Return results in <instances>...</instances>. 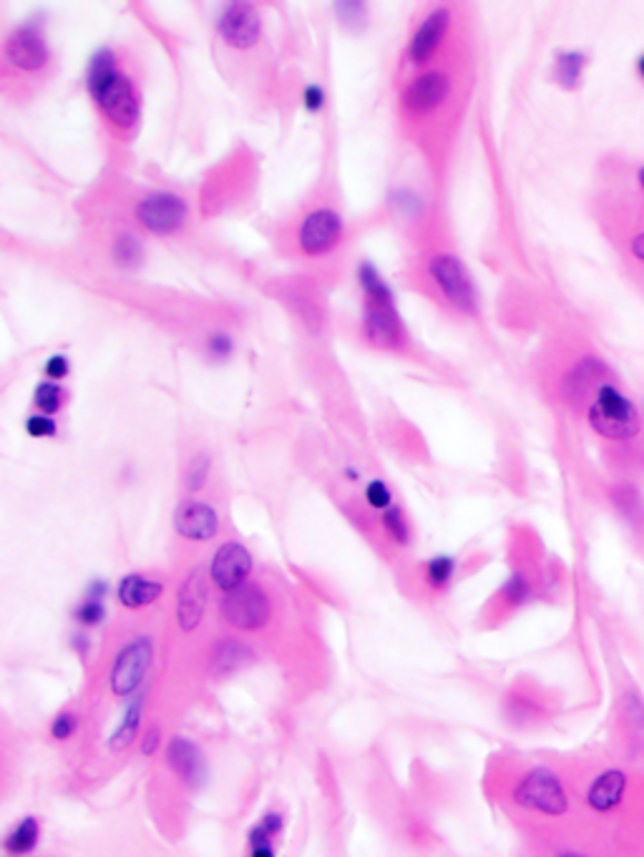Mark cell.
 <instances>
[{
  "label": "cell",
  "instance_id": "1",
  "mask_svg": "<svg viewBox=\"0 0 644 857\" xmlns=\"http://www.w3.org/2000/svg\"><path fill=\"white\" fill-rule=\"evenodd\" d=\"M86 83H89L96 106H99L103 117L109 119L113 127L131 129L133 123H137V91H133L129 76L117 66V59H113L111 51H99L93 56Z\"/></svg>",
  "mask_w": 644,
  "mask_h": 857
},
{
  "label": "cell",
  "instance_id": "2",
  "mask_svg": "<svg viewBox=\"0 0 644 857\" xmlns=\"http://www.w3.org/2000/svg\"><path fill=\"white\" fill-rule=\"evenodd\" d=\"M358 279L365 292V337L373 345H378V348H398L403 342V327L390 290L380 282L378 272L370 265H363L358 269Z\"/></svg>",
  "mask_w": 644,
  "mask_h": 857
},
{
  "label": "cell",
  "instance_id": "3",
  "mask_svg": "<svg viewBox=\"0 0 644 857\" xmlns=\"http://www.w3.org/2000/svg\"><path fill=\"white\" fill-rule=\"evenodd\" d=\"M589 426L610 440H630L642 430V416L617 385L604 382L586 410Z\"/></svg>",
  "mask_w": 644,
  "mask_h": 857
},
{
  "label": "cell",
  "instance_id": "4",
  "mask_svg": "<svg viewBox=\"0 0 644 857\" xmlns=\"http://www.w3.org/2000/svg\"><path fill=\"white\" fill-rule=\"evenodd\" d=\"M514 803L522 810L544 817H564L572 807L564 779L552 767L528 769L514 787Z\"/></svg>",
  "mask_w": 644,
  "mask_h": 857
},
{
  "label": "cell",
  "instance_id": "5",
  "mask_svg": "<svg viewBox=\"0 0 644 857\" xmlns=\"http://www.w3.org/2000/svg\"><path fill=\"white\" fill-rule=\"evenodd\" d=\"M222 619L239 631H259L270 619V599L255 584H242L237 589L227 591L222 606H219Z\"/></svg>",
  "mask_w": 644,
  "mask_h": 857
},
{
  "label": "cell",
  "instance_id": "6",
  "mask_svg": "<svg viewBox=\"0 0 644 857\" xmlns=\"http://www.w3.org/2000/svg\"><path fill=\"white\" fill-rule=\"evenodd\" d=\"M153 659V641L149 637H137L123 647L111 667V689L117 697H129L141 687L143 677Z\"/></svg>",
  "mask_w": 644,
  "mask_h": 857
},
{
  "label": "cell",
  "instance_id": "7",
  "mask_svg": "<svg viewBox=\"0 0 644 857\" xmlns=\"http://www.w3.org/2000/svg\"><path fill=\"white\" fill-rule=\"evenodd\" d=\"M187 201L171 191H153L137 205V219L153 235H175L187 225Z\"/></svg>",
  "mask_w": 644,
  "mask_h": 857
},
{
  "label": "cell",
  "instance_id": "8",
  "mask_svg": "<svg viewBox=\"0 0 644 857\" xmlns=\"http://www.w3.org/2000/svg\"><path fill=\"white\" fill-rule=\"evenodd\" d=\"M428 272L450 305L468 315L476 310L474 285H470L466 267L460 265L454 255H438L434 262H430Z\"/></svg>",
  "mask_w": 644,
  "mask_h": 857
},
{
  "label": "cell",
  "instance_id": "9",
  "mask_svg": "<svg viewBox=\"0 0 644 857\" xmlns=\"http://www.w3.org/2000/svg\"><path fill=\"white\" fill-rule=\"evenodd\" d=\"M632 787V777L627 769L622 767H604L602 773L592 777L589 787H586V807L594 815H612L622 810V805L627 803Z\"/></svg>",
  "mask_w": 644,
  "mask_h": 857
},
{
  "label": "cell",
  "instance_id": "10",
  "mask_svg": "<svg viewBox=\"0 0 644 857\" xmlns=\"http://www.w3.org/2000/svg\"><path fill=\"white\" fill-rule=\"evenodd\" d=\"M343 235V221L335 209H315L305 217L300 232H297V245L305 255L320 257L328 255L338 245Z\"/></svg>",
  "mask_w": 644,
  "mask_h": 857
},
{
  "label": "cell",
  "instance_id": "11",
  "mask_svg": "<svg viewBox=\"0 0 644 857\" xmlns=\"http://www.w3.org/2000/svg\"><path fill=\"white\" fill-rule=\"evenodd\" d=\"M249 571H252V556L242 544H225L222 548H217L209 566L211 581L225 594L247 584Z\"/></svg>",
  "mask_w": 644,
  "mask_h": 857
},
{
  "label": "cell",
  "instance_id": "12",
  "mask_svg": "<svg viewBox=\"0 0 644 857\" xmlns=\"http://www.w3.org/2000/svg\"><path fill=\"white\" fill-rule=\"evenodd\" d=\"M6 59L18 71L36 73L48 63V46L36 28H18L6 41Z\"/></svg>",
  "mask_w": 644,
  "mask_h": 857
},
{
  "label": "cell",
  "instance_id": "13",
  "mask_svg": "<svg viewBox=\"0 0 644 857\" xmlns=\"http://www.w3.org/2000/svg\"><path fill=\"white\" fill-rule=\"evenodd\" d=\"M219 36L232 48H249L259 38V16L252 6L232 3L219 16Z\"/></svg>",
  "mask_w": 644,
  "mask_h": 857
},
{
  "label": "cell",
  "instance_id": "14",
  "mask_svg": "<svg viewBox=\"0 0 644 857\" xmlns=\"http://www.w3.org/2000/svg\"><path fill=\"white\" fill-rule=\"evenodd\" d=\"M448 93V79L440 71L420 73L403 91V109L408 113H430L444 103Z\"/></svg>",
  "mask_w": 644,
  "mask_h": 857
},
{
  "label": "cell",
  "instance_id": "15",
  "mask_svg": "<svg viewBox=\"0 0 644 857\" xmlns=\"http://www.w3.org/2000/svg\"><path fill=\"white\" fill-rule=\"evenodd\" d=\"M167 763L187 787H201L207 779V763L199 747L187 737H175L167 745Z\"/></svg>",
  "mask_w": 644,
  "mask_h": 857
},
{
  "label": "cell",
  "instance_id": "16",
  "mask_svg": "<svg viewBox=\"0 0 644 857\" xmlns=\"http://www.w3.org/2000/svg\"><path fill=\"white\" fill-rule=\"evenodd\" d=\"M205 609H207V581L201 568H195L185 584L179 586L177 594V624L179 629L185 631H195L197 626L205 619Z\"/></svg>",
  "mask_w": 644,
  "mask_h": 857
},
{
  "label": "cell",
  "instance_id": "17",
  "mask_svg": "<svg viewBox=\"0 0 644 857\" xmlns=\"http://www.w3.org/2000/svg\"><path fill=\"white\" fill-rule=\"evenodd\" d=\"M175 528L187 541H209L217 536L219 528L217 510L207 504H199V500H187L177 508Z\"/></svg>",
  "mask_w": 644,
  "mask_h": 857
},
{
  "label": "cell",
  "instance_id": "18",
  "mask_svg": "<svg viewBox=\"0 0 644 857\" xmlns=\"http://www.w3.org/2000/svg\"><path fill=\"white\" fill-rule=\"evenodd\" d=\"M448 21L450 16L446 8H438V11L430 13L426 21L418 26V31L413 33V41H410L413 63H426L434 59V53L438 51V46L448 31Z\"/></svg>",
  "mask_w": 644,
  "mask_h": 857
},
{
  "label": "cell",
  "instance_id": "19",
  "mask_svg": "<svg viewBox=\"0 0 644 857\" xmlns=\"http://www.w3.org/2000/svg\"><path fill=\"white\" fill-rule=\"evenodd\" d=\"M604 375H607V370H604V365L600 360H592V358L582 360L569 375H566L564 395L574 402V406H579L582 400L597 395V390L604 385L602 382Z\"/></svg>",
  "mask_w": 644,
  "mask_h": 857
},
{
  "label": "cell",
  "instance_id": "20",
  "mask_svg": "<svg viewBox=\"0 0 644 857\" xmlns=\"http://www.w3.org/2000/svg\"><path fill=\"white\" fill-rule=\"evenodd\" d=\"M624 739L634 755H644V699L637 689H627L620 701Z\"/></svg>",
  "mask_w": 644,
  "mask_h": 857
},
{
  "label": "cell",
  "instance_id": "21",
  "mask_svg": "<svg viewBox=\"0 0 644 857\" xmlns=\"http://www.w3.org/2000/svg\"><path fill=\"white\" fill-rule=\"evenodd\" d=\"M161 594H165V586H161L159 581L149 579V576H141V574L123 576L121 584H119V601L131 611L141 609V606L153 604Z\"/></svg>",
  "mask_w": 644,
  "mask_h": 857
},
{
  "label": "cell",
  "instance_id": "22",
  "mask_svg": "<svg viewBox=\"0 0 644 857\" xmlns=\"http://www.w3.org/2000/svg\"><path fill=\"white\" fill-rule=\"evenodd\" d=\"M141 719H143V697L133 699L127 707V711H123L121 721L117 725V729H113V735L109 737L111 753H123V749H129L133 745V739L139 735Z\"/></svg>",
  "mask_w": 644,
  "mask_h": 857
},
{
  "label": "cell",
  "instance_id": "23",
  "mask_svg": "<svg viewBox=\"0 0 644 857\" xmlns=\"http://www.w3.org/2000/svg\"><path fill=\"white\" fill-rule=\"evenodd\" d=\"M249 659H252L249 647H245V644H239L235 639L217 641L215 649H211V669H215V674H229L235 669H242Z\"/></svg>",
  "mask_w": 644,
  "mask_h": 857
},
{
  "label": "cell",
  "instance_id": "24",
  "mask_svg": "<svg viewBox=\"0 0 644 857\" xmlns=\"http://www.w3.org/2000/svg\"><path fill=\"white\" fill-rule=\"evenodd\" d=\"M38 840H41V825H38L36 817H23V820L16 823L13 830L6 835L3 847L11 857H21L33 853Z\"/></svg>",
  "mask_w": 644,
  "mask_h": 857
},
{
  "label": "cell",
  "instance_id": "25",
  "mask_svg": "<svg viewBox=\"0 0 644 857\" xmlns=\"http://www.w3.org/2000/svg\"><path fill=\"white\" fill-rule=\"evenodd\" d=\"M283 815L280 813H267L262 815V820H259L252 830H249L247 835V843L249 847H257V845H273V840L277 835L283 833Z\"/></svg>",
  "mask_w": 644,
  "mask_h": 857
},
{
  "label": "cell",
  "instance_id": "26",
  "mask_svg": "<svg viewBox=\"0 0 644 857\" xmlns=\"http://www.w3.org/2000/svg\"><path fill=\"white\" fill-rule=\"evenodd\" d=\"M456 574V561L450 556H436L426 564V584L430 589H446Z\"/></svg>",
  "mask_w": 644,
  "mask_h": 857
},
{
  "label": "cell",
  "instance_id": "27",
  "mask_svg": "<svg viewBox=\"0 0 644 857\" xmlns=\"http://www.w3.org/2000/svg\"><path fill=\"white\" fill-rule=\"evenodd\" d=\"M582 66H584V56L579 51L559 53V59H556V79H559L566 89H574V86L579 83Z\"/></svg>",
  "mask_w": 644,
  "mask_h": 857
},
{
  "label": "cell",
  "instance_id": "28",
  "mask_svg": "<svg viewBox=\"0 0 644 857\" xmlns=\"http://www.w3.org/2000/svg\"><path fill=\"white\" fill-rule=\"evenodd\" d=\"M33 402L46 416H53V412H59L63 406V390L56 382H41L33 392Z\"/></svg>",
  "mask_w": 644,
  "mask_h": 857
},
{
  "label": "cell",
  "instance_id": "29",
  "mask_svg": "<svg viewBox=\"0 0 644 857\" xmlns=\"http://www.w3.org/2000/svg\"><path fill=\"white\" fill-rule=\"evenodd\" d=\"M73 619L81 626H86V629L99 626L106 619V604L101 599H89V596H83V601L73 609Z\"/></svg>",
  "mask_w": 644,
  "mask_h": 857
},
{
  "label": "cell",
  "instance_id": "30",
  "mask_svg": "<svg viewBox=\"0 0 644 857\" xmlns=\"http://www.w3.org/2000/svg\"><path fill=\"white\" fill-rule=\"evenodd\" d=\"M502 596L508 606H522L532 599V581H528L524 574H514L512 579L504 584Z\"/></svg>",
  "mask_w": 644,
  "mask_h": 857
},
{
  "label": "cell",
  "instance_id": "31",
  "mask_svg": "<svg viewBox=\"0 0 644 857\" xmlns=\"http://www.w3.org/2000/svg\"><path fill=\"white\" fill-rule=\"evenodd\" d=\"M383 528H386L388 536L393 538L396 544H408V524H406V516H403V510L390 506L388 510H383Z\"/></svg>",
  "mask_w": 644,
  "mask_h": 857
},
{
  "label": "cell",
  "instance_id": "32",
  "mask_svg": "<svg viewBox=\"0 0 644 857\" xmlns=\"http://www.w3.org/2000/svg\"><path fill=\"white\" fill-rule=\"evenodd\" d=\"M117 259L123 267H137L139 259H141L139 239L129 232H123L117 242Z\"/></svg>",
  "mask_w": 644,
  "mask_h": 857
},
{
  "label": "cell",
  "instance_id": "33",
  "mask_svg": "<svg viewBox=\"0 0 644 857\" xmlns=\"http://www.w3.org/2000/svg\"><path fill=\"white\" fill-rule=\"evenodd\" d=\"M365 500H368V506L375 510H388L393 504V494L383 480H370V484L365 486Z\"/></svg>",
  "mask_w": 644,
  "mask_h": 857
},
{
  "label": "cell",
  "instance_id": "34",
  "mask_svg": "<svg viewBox=\"0 0 644 857\" xmlns=\"http://www.w3.org/2000/svg\"><path fill=\"white\" fill-rule=\"evenodd\" d=\"M207 476H209V456H205V452H199V456L191 460L189 470H187V486H189V490H201V486L207 484Z\"/></svg>",
  "mask_w": 644,
  "mask_h": 857
},
{
  "label": "cell",
  "instance_id": "35",
  "mask_svg": "<svg viewBox=\"0 0 644 857\" xmlns=\"http://www.w3.org/2000/svg\"><path fill=\"white\" fill-rule=\"evenodd\" d=\"M26 430L28 436L33 438H53L59 428H56V420L51 416H46V412H36V416L26 420Z\"/></svg>",
  "mask_w": 644,
  "mask_h": 857
},
{
  "label": "cell",
  "instance_id": "36",
  "mask_svg": "<svg viewBox=\"0 0 644 857\" xmlns=\"http://www.w3.org/2000/svg\"><path fill=\"white\" fill-rule=\"evenodd\" d=\"M76 729H79V717H76L73 711H61V715H56L53 725H51V737L63 741V739L73 737Z\"/></svg>",
  "mask_w": 644,
  "mask_h": 857
},
{
  "label": "cell",
  "instance_id": "37",
  "mask_svg": "<svg viewBox=\"0 0 644 857\" xmlns=\"http://www.w3.org/2000/svg\"><path fill=\"white\" fill-rule=\"evenodd\" d=\"M303 103L305 109L310 113H317L325 106V91L320 89V86H307V89L303 91Z\"/></svg>",
  "mask_w": 644,
  "mask_h": 857
},
{
  "label": "cell",
  "instance_id": "38",
  "mask_svg": "<svg viewBox=\"0 0 644 857\" xmlns=\"http://www.w3.org/2000/svg\"><path fill=\"white\" fill-rule=\"evenodd\" d=\"M46 375L51 380H61L69 375V360H66V355H51L46 362Z\"/></svg>",
  "mask_w": 644,
  "mask_h": 857
},
{
  "label": "cell",
  "instance_id": "39",
  "mask_svg": "<svg viewBox=\"0 0 644 857\" xmlns=\"http://www.w3.org/2000/svg\"><path fill=\"white\" fill-rule=\"evenodd\" d=\"M159 749H161V729L153 725L147 729V735L141 737V753L151 757V755H157Z\"/></svg>",
  "mask_w": 644,
  "mask_h": 857
},
{
  "label": "cell",
  "instance_id": "40",
  "mask_svg": "<svg viewBox=\"0 0 644 857\" xmlns=\"http://www.w3.org/2000/svg\"><path fill=\"white\" fill-rule=\"evenodd\" d=\"M209 348H211V352H215V355H222V358H225V355L232 350V342H229L227 335H215V337H211Z\"/></svg>",
  "mask_w": 644,
  "mask_h": 857
},
{
  "label": "cell",
  "instance_id": "41",
  "mask_svg": "<svg viewBox=\"0 0 644 857\" xmlns=\"http://www.w3.org/2000/svg\"><path fill=\"white\" fill-rule=\"evenodd\" d=\"M249 857H277V853L273 845H257V847H249Z\"/></svg>",
  "mask_w": 644,
  "mask_h": 857
},
{
  "label": "cell",
  "instance_id": "42",
  "mask_svg": "<svg viewBox=\"0 0 644 857\" xmlns=\"http://www.w3.org/2000/svg\"><path fill=\"white\" fill-rule=\"evenodd\" d=\"M632 255L644 262V232H640L637 237L632 239Z\"/></svg>",
  "mask_w": 644,
  "mask_h": 857
},
{
  "label": "cell",
  "instance_id": "43",
  "mask_svg": "<svg viewBox=\"0 0 644 857\" xmlns=\"http://www.w3.org/2000/svg\"><path fill=\"white\" fill-rule=\"evenodd\" d=\"M556 857H592V855H586V853H579V850H562L559 855H556Z\"/></svg>",
  "mask_w": 644,
  "mask_h": 857
},
{
  "label": "cell",
  "instance_id": "44",
  "mask_svg": "<svg viewBox=\"0 0 644 857\" xmlns=\"http://www.w3.org/2000/svg\"><path fill=\"white\" fill-rule=\"evenodd\" d=\"M637 71L642 73V79H644V53L640 56V61H637Z\"/></svg>",
  "mask_w": 644,
  "mask_h": 857
},
{
  "label": "cell",
  "instance_id": "45",
  "mask_svg": "<svg viewBox=\"0 0 644 857\" xmlns=\"http://www.w3.org/2000/svg\"><path fill=\"white\" fill-rule=\"evenodd\" d=\"M640 185L644 187V167H642V171H640Z\"/></svg>",
  "mask_w": 644,
  "mask_h": 857
}]
</instances>
